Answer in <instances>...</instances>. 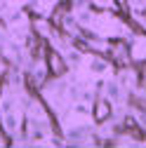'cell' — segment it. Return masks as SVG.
Listing matches in <instances>:
<instances>
[{
  "mask_svg": "<svg viewBox=\"0 0 146 148\" xmlns=\"http://www.w3.org/2000/svg\"><path fill=\"white\" fill-rule=\"evenodd\" d=\"M50 68H52L54 75H61V73H64V61L59 59L57 52H50Z\"/></svg>",
  "mask_w": 146,
  "mask_h": 148,
  "instance_id": "6da1fadb",
  "label": "cell"
},
{
  "mask_svg": "<svg viewBox=\"0 0 146 148\" xmlns=\"http://www.w3.org/2000/svg\"><path fill=\"white\" fill-rule=\"evenodd\" d=\"M108 113H111V108H108V103H106V101H99V103H97V113H94V118H97V120L101 122V120H104V118H106Z\"/></svg>",
  "mask_w": 146,
  "mask_h": 148,
  "instance_id": "7a4b0ae2",
  "label": "cell"
}]
</instances>
